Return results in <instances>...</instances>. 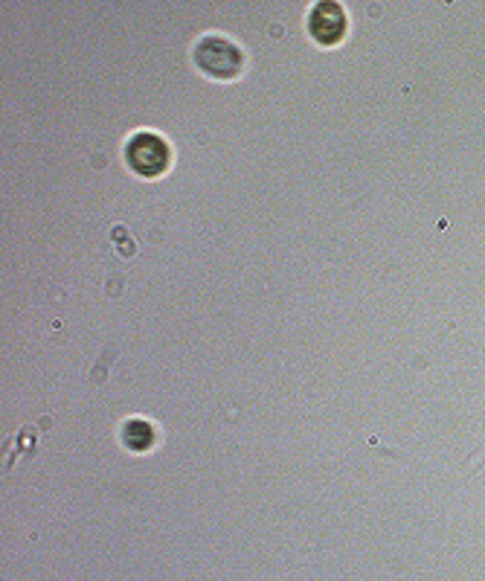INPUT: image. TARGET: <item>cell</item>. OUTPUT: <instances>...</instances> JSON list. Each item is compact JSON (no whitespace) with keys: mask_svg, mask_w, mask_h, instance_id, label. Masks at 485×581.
Here are the masks:
<instances>
[{"mask_svg":"<svg viewBox=\"0 0 485 581\" xmlns=\"http://www.w3.org/2000/svg\"><path fill=\"white\" fill-rule=\"evenodd\" d=\"M192 56H195V64L207 73V76H215V79H233L239 76L244 64L242 47L224 35V32H204L198 35L195 47H192Z\"/></svg>","mask_w":485,"mask_h":581,"instance_id":"obj_1","label":"cell"},{"mask_svg":"<svg viewBox=\"0 0 485 581\" xmlns=\"http://www.w3.org/2000/svg\"><path fill=\"white\" fill-rule=\"evenodd\" d=\"M122 154H125V163H128L137 175H143V178L160 175V172L169 166V160H172V149H169L166 137L152 131V128L134 131V134L125 140Z\"/></svg>","mask_w":485,"mask_h":581,"instance_id":"obj_2","label":"cell"},{"mask_svg":"<svg viewBox=\"0 0 485 581\" xmlns=\"http://www.w3.org/2000/svg\"><path fill=\"white\" fill-rule=\"evenodd\" d=\"M308 30L320 41V44H334L343 38L346 32V15L343 6L334 0H320L311 12H308Z\"/></svg>","mask_w":485,"mask_h":581,"instance_id":"obj_3","label":"cell"},{"mask_svg":"<svg viewBox=\"0 0 485 581\" xmlns=\"http://www.w3.org/2000/svg\"><path fill=\"white\" fill-rule=\"evenodd\" d=\"M122 439L131 451H146L154 442V428L146 422V419H131L125 422L122 428Z\"/></svg>","mask_w":485,"mask_h":581,"instance_id":"obj_4","label":"cell"}]
</instances>
